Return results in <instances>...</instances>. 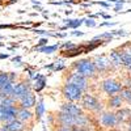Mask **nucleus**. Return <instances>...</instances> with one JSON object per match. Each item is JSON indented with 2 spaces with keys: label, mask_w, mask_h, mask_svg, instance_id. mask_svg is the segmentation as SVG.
<instances>
[{
  "label": "nucleus",
  "mask_w": 131,
  "mask_h": 131,
  "mask_svg": "<svg viewBox=\"0 0 131 131\" xmlns=\"http://www.w3.org/2000/svg\"><path fill=\"white\" fill-rule=\"evenodd\" d=\"M29 92H33L31 89V81L29 79H24V80H20L15 84V88H13V92H12V97L18 102L20 100L29 93Z\"/></svg>",
  "instance_id": "obj_5"
},
{
  "label": "nucleus",
  "mask_w": 131,
  "mask_h": 131,
  "mask_svg": "<svg viewBox=\"0 0 131 131\" xmlns=\"http://www.w3.org/2000/svg\"><path fill=\"white\" fill-rule=\"evenodd\" d=\"M66 83H70L75 86H78V88L83 92H85L86 89H88V86H89V80L88 79H85L84 76L79 75L78 72H75L72 71L68 76H67V80H66Z\"/></svg>",
  "instance_id": "obj_6"
},
{
  "label": "nucleus",
  "mask_w": 131,
  "mask_h": 131,
  "mask_svg": "<svg viewBox=\"0 0 131 131\" xmlns=\"http://www.w3.org/2000/svg\"><path fill=\"white\" fill-rule=\"evenodd\" d=\"M45 68H49V70H51L54 72H57V71H63L66 68V64H64V62L62 59H59V60H55V62L51 63V64L45 66Z\"/></svg>",
  "instance_id": "obj_23"
},
{
  "label": "nucleus",
  "mask_w": 131,
  "mask_h": 131,
  "mask_svg": "<svg viewBox=\"0 0 131 131\" xmlns=\"http://www.w3.org/2000/svg\"><path fill=\"white\" fill-rule=\"evenodd\" d=\"M93 64L97 70V73H104V72H107L112 67V63H110V59H109L107 55H96L93 59Z\"/></svg>",
  "instance_id": "obj_8"
},
{
  "label": "nucleus",
  "mask_w": 131,
  "mask_h": 131,
  "mask_svg": "<svg viewBox=\"0 0 131 131\" xmlns=\"http://www.w3.org/2000/svg\"><path fill=\"white\" fill-rule=\"evenodd\" d=\"M84 24L88 26V28H94L97 24H96V21L94 20H92V18H85V21H84Z\"/></svg>",
  "instance_id": "obj_28"
},
{
  "label": "nucleus",
  "mask_w": 131,
  "mask_h": 131,
  "mask_svg": "<svg viewBox=\"0 0 131 131\" xmlns=\"http://www.w3.org/2000/svg\"><path fill=\"white\" fill-rule=\"evenodd\" d=\"M114 113H115V117H117L118 125H125V123H128L131 121V110L127 107H121Z\"/></svg>",
  "instance_id": "obj_14"
},
{
  "label": "nucleus",
  "mask_w": 131,
  "mask_h": 131,
  "mask_svg": "<svg viewBox=\"0 0 131 131\" xmlns=\"http://www.w3.org/2000/svg\"><path fill=\"white\" fill-rule=\"evenodd\" d=\"M127 126H128V127H127V131H131V121L127 123Z\"/></svg>",
  "instance_id": "obj_37"
},
{
  "label": "nucleus",
  "mask_w": 131,
  "mask_h": 131,
  "mask_svg": "<svg viewBox=\"0 0 131 131\" xmlns=\"http://www.w3.org/2000/svg\"><path fill=\"white\" fill-rule=\"evenodd\" d=\"M49 45V39L47 38H41L37 43V46L34 49H39V47H43V46H47Z\"/></svg>",
  "instance_id": "obj_27"
},
{
  "label": "nucleus",
  "mask_w": 131,
  "mask_h": 131,
  "mask_svg": "<svg viewBox=\"0 0 131 131\" xmlns=\"http://www.w3.org/2000/svg\"><path fill=\"white\" fill-rule=\"evenodd\" d=\"M59 112L67 113V114H70V115H72V117H78V115H80V114L84 113L83 109H81V106L76 105V104H73V102H67V101L63 102V104L60 105Z\"/></svg>",
  "instance_id": "obj_12"
},
{
  "label": "nucleus",
  "mask_w": 131,
  "mask_h": 131,
  "mask_svg": "<svg viewBox=\"0 0 131 131\" xmlns=\"http://www.w3.org/2000/svg\"><path fill=\"white\" fill-rule=\"evenodd\" d=\"M102 17H104L105 20H110V18H112V16H110V15H106V13H105V15H104Z\"/></svg>",
  "instance_id": "obj_36"
},
{
  "label": "nucleus",
  "mask_w": 131,
  "mask_h": 131,
  "mask_svg": "<svg viewBox=\"0 0 131 131\" xmlns=\"http://www.w3.org/2000/svg\"><path fill=\"white\" fill-rule=\"evenodd\" d=\"M109 59H110V63H112V67L113 68H121L122 67V58H121V52H119L118 49L115 50H112L109 52Z\"/></svg>",
  "instance_id": "obj_19"
},
{
  "label": "nucleus",
  "mask_w": 131,
  "mask_h": 131,
  "mask_svg": "<svg viewBox=\"0 0 131 131\" xmlns=\"http://www.w3.org/2000/svg\"><path fill=\"white\" fill-rule=\"evenodd\" d=\"M72 67H73V71L75 72H78L79 75L84 76L85 79H93L97 76V70L94 67V64H93V60L89 59V58H86V59H79V60H76L73 62L72 64Z\"/></svg>",
  "instance_id": "obj_1"
},
{
  "label": "nucleus",
  "mask_w": 131,
  "mask_h": 131,
  "mask_svg": "<svg viewBox=\"0 0 131 131\" xmlns=\"http://www.w3.org/2000/svg\"><path fill=\"white\" fill-rule=\"evenodd\" d=\"M33 118H34V113H33L31 110H29V109H21L18 107L17 110V114H16V119L23 123H29L30 121H33Z\"/></svg>",
  "instance_id": "obj_16"
},
{
  "label": "nucleus",
  "mask_w": 131,
  "mask_h": 131,
  "mask_svg": "<svg viewBox=\"0 0 131 131\" xmlns=\"http://www.w3.org/2000/svg\"><path fill=\"white\" fill-rule=\"evenodd\" d=\"M55 131H72V128H70V127H58V128H55Z\"/></svg>",
  "instance_id": "obj_31"
},
{
  "label": "nucleus",
  "mask_w": 131,
  "mask_h": 131,
  "mask_svg": "<svg viewBox=\"0 0 131 131\" xmlns=\"http://www.w3.org/2000/svg\"><path fill=\"white\" fill-rule=\"evenodd\" d=\"M107 131H119V130H114V128H113V130H107Z\"/></svg>",
  "instance_id": "obj_39"
},
{
  "label": "nucleus",
  "mask_w": 131,
  "mask_h": 131,
  "mask_svg": "<svg viewBox=\"0 0 131 131\" xmlns=\"http://www.w3.org/2000/svg\"><path fill=\"white\" fill-rule=\"evenodd\" d=\"M94 4H100V5H102V7H105V8H109V4L105 3V2H96Z\"/></svg>",
  "instance_id": "obj_33"
},
{
  "label": "nucleus",
  "mask_w": 131,
  "mask_h": 131,
  "mask_svg": "<svg viewBox=\"0 0 131 131\" xmlns=\"http://www.w3.org/2000/svg\"><path fill=\"white\" fill-rule=\"evenodd\" d=\"M45 86H46V78L43 75L38 73L36 76V79L31 81V89H33V92L39 93L41 91L45 89Z\"/></svg>",
  "instance_id": "obj_18"
},
{
  "label": "nucleus",
  "mask_w": 131,
  "mask_h": 131,
  "mask_svg": "<svg viewBox=\"0 0 131 131\" xmlns=\"http://www.w3.org/2000/svg\"><path fill=\"white\" fill-rule=\"evenodd\" d=\"M0 39H3V37H2V36H0Z\"/></svg>",
  "instance_id": "obj_41"
},
{
  "label": "nucleus",
  "mask_w": 131,
  "mask_h": 131,
  "mask_svg": "<svg viewBox=\"0 0 131 131\" xmlns=\"http://www.w3.org/2000/svg\"><path fill=\"white\" fill-rule=\"evenodd\" d=\"M118 50H119V52H121L122 67L131 75V45H130V43H127V45L119 47Z\"/></svg>",
  "instance_id": "obj_9"
},
{
  "label": "nucleus",
  "mask_w": 131,
  "mask_h": 131,
  "mask_svg": "<svg viewBox=\"0 0 131 131\" xmlns=\"http://www.w3.org/2000/svg\"><path fill=\"white\" fill-rule=\"evenodd\" d=\"M36 112H34V117H36V121L39 122L41 119L45 115V112H46V107H45V102H43V98H39V101L36 104Z\"/></svg>",
  "instance_id": "obj_20"
},
{
  "label": "nucleus",
  "mask_w": 131,
  "mask_h": 131,
  "mask_svg": "<svg viewBox=\"0 0 131 131\" xmlns=\"http://www.w3.org/2000/svg\"><path fill=\"white\" fill-rule=\"evenodd\" d=\"M43 131H47V130H46V127H45V128H43Z\"/></svg>",
  "instance_id": "obj_40"
},
{
  "label": "nucleus",
  "mask_w": 131,
  "mask_h": 131,
  "mask_svg": "<svg viewBox=\"0 0 131 131\" xmlns=\"http://www.w3.org/2000/svg\"><path fill=\"white\" fill-rule=\"evenodd\" d=\"M98 119H100V123L102 127L107 128V130H113L114 127L118 126V122H117V117H115V113L112 112V110H107V112H102L101 114H98Z\"/></svg>",
  "instance_id": "obj_7"
},
{
  "label": "nucleus",
  "mask_w": 131,
  "mask_h": 131,
  "mask_svg": "<svg viewBox=\"0 0 131 131\" xmlns=\"http://www.w3.org/2000/svg\"><path fill=\"white\" fill-rule=\"evenodd\" d=\"M72 131H89L88 128H80V127H72Z\"/></svg>",
  "instance_id": "obj_34"
},
{
  "label": "nucleus",
  "mask_w": 131,
  "mask_h": 131,
  "mask_svg": "<svg viewBox=\"0 0 131 131\" xmlns=\"http://www.w3.org/2000/svg\"><path fill=\"white\" fill-rule=\"evenodd\" d=\"M60 47V43H57V45H47V46H43L39 49H36L38 52H45V54H52L55 52Z\"/></svg>",
  "instance_id": "obj_24"
},
{
  "label": "nucleus",
  "mask_w": 131,
  "mask_h": 131,
  "mask_svg": "<svg viewBox=\"0 0 131 131\" xmlns=\"http://www.w3.org/2000/svg\"><path fill=\"white\" fill-rule=\"evenodd\" d=\"M8 73H9V80H10V81H13V83H16L17 73H16V72H8Z\"/></svg>",
  "instance_id": "obj_29"
},
{
  "label": "nucleus",
  "mask_w": 131,
  "mask_h": 131,
  "mask_svg": "<svg viewBox=\"0 0 131 131\" xmlns=\"http://www.w3.org/2000/svg\"><path fill=\"white\" fill-rule=\"evenodd\" d=\"M0 130L2 131H25L26 125L17 121V119H15V121H12V122L3 123V126H0Z\"/></svg>",
  "instance_id": "obj_15"
},
{
  "label": "nucleus",
  "mask_w": 131,
  "mask_h": 131,
  "mask_svg": "<svg viewBox=\"0 0 131 131\" xmlns=\"http://www.w3.org/2000/svg\"><path fill=\"white\" fill-rule=\"evenodd\" d=\"M60 47L62 49H64V50H67V51H72V50H75L76 46L73 42H71V41H68V42H66V43H63V45H60ZM67 51H63V52H67Z\"/></svg>",
  "instance_id": "obj_26"
},
{
  "label": "nucleus",
  "mask_w": 131,
  "mask_h": 131,
  "mask_svg": "<svg viewBox=\"0 0 131 131\" xmlns=\"http://www.w3.org/2000/svg\"><path fill=\"white\" fill-rule=\"evenodd\" d=\"M101 86V91L107 94L109 97L110 96H115V94H119L123 89V85H122V81H118L113 78H106L101 81L100 84Z\"/></svg>",
  "instance_id": "obj_3"
},
{
  "label": "nucleus",
  "mask_w": 131,
  "mask_h": 131,
  "mask_svg": "<svg viewBox=\"0 0 131 131\" xmlns=\"http://www.w3.org/2000/svg\"><path fill=\"white\" fill-rule=\"evenodd\" d=\"M55 121L59 125V127H70V128H72L76 125V117H72L67 113L59 112L55 115Z\"/></svg>",
  "instance_id": "obj_10"
},
{
  "label": "nucleus",
  "mask_w": 131,
  "mask_h": 131,
  "mask_svg": "<svg viewBox=\"0 0 131 131\" xmlns=\"http://www.w3.org/2000/svg\"><path fill=\"white\" fill-rule=\"evenodd\" d=\"M71 34H72V36H78V37H79V36H83L84 33H83V31H72Z\"/></svg>",
  "instance_id": "obj_35"
},
{
  "label": "nucleus",
  "mask_w": 131,
  "mask_h": 131,
  "mask_svg": "<svg viewBox=\"0 0 131 131\" xmlns=\"http://www.w3.org/2000/svg\"><path fill=\"white\" fill-rule=\"evenodd\" d=\"M0 131H2V130H0Z\"/></svg>",
  "instance_id": "obj_42"
},
{
  "label": "nucleus",
  "mask_w": 131,
  "mask_h": 131,
  "mask_svg": "<svg viewBox=\"0 0 131 131\" xmlns=\"http://www.w3.org/2000/svg\"><path fill=\"white\" fill-rule=\"evenodd\" d=\"M114 10H117V12H121V10H122V4H115V5H114Z\"/></svg>",
  "instance_id": "obj_32"
},
{
  "label": "nucleus",
  "mask_w": 131,
  "mask_h": 131,
  "mask_svg": "<svg viewBox=\"0 0 131 131\" xmlns=\"http://www.w3.org/2000/svg\"><path fill=\"white\" fill-rule=\"evenodd\" d=\"M36 104H37V98H36L34 92H29L23 98V100L18 101V107H21V109H29V110H30L31 107L36 106Z\"/></svg>",
  "instance_id": "obj_13"
},
{
  "label": "nucleus",
  "mask_w": 131,
  "mask_h": 131,
  "mask_svg": "<svg viewBox=\"0 0 131 131\" xmlns=\"http://www.w3.org/2000/svg\"><path fill=\"white\" fill-rule=\"evenodd\" d=\"M2 106V105H0ZM18 110V106H2V123H8V122H12L16 119V114Z\"/></svg>",
  "instance_id": "obj_11"
},
{
  "label": "nucleus",
  "mask_w": 131,
  "mask_h": 131,
  "mask_svg": "<svg viewBox=\"0 0 131 131\" xmlns=\"http://www.w3.org/2000/svg\"><path fill=\"white\" fill-rule=\"evenodd\" d=\"M106 105H107V107L110 109V110H118V109L123 107V100H122V97L119 94L110 96L107 98V101H106Z\"/></svg>",
  "instance_id": "obj_17"
},
{
  "label": "nucleus",
  "mask_w": 131,
  "mask_h": 131,
  "mask_svg": "<svg viewBox=\"0 0 131 131\" xmlns=\"http://www.w3.org/2000/svg\"><path fill=\"white\" fill-rule=\"evenodd\" d=\"M62 94H63V97L66 98L67 102H73L75 104V102L81 100L84 92L80 91L78 86L70 84V83H64L63 86H62Z\"/></svg>",
  "instance_id": "obj_4"
},
{
  "label": "nucleus",
  "mask_w": 131,
  "mask_h": 131,
  "mask_svg": "<svg viewBox=\"0 0 131 131\" xmlns=\"http://www.w3.org/2000/svg\"><path fill=\"white\" fill-rule=\"evenodd\" d=\"M15 84L13 81H7L4 85L0 86V93L4 94V96H12V92H13V88H15Z\"/></svg>",
  "instance_id": "obj_22"
},
{
  "label": "nucleus",
  "mask_w": 131,
  "mask_h": 131,
  "mask_svg": "<svg viewBox=\"0 0 131 131\" xmlns=\"http://www.w3.org/2000/svg\"><path fill=\"white\" fill-rule=\"evenodd\" d=\"M66 21V28L67 29H76V28H79L80 25H83L84 24V21H85V18H68V20H64Z\"/></svg>",
  "instance_id": "obj_21"
},
{
  "label": "nucleus",
  "mask_w": 131,
  "mask_h": 131,
  "mask_svg": "<svg viewBox=\"0 0 131 131\" xmlns=\"http://www.w3.org/2000/svg\"><path fill=\"white\" fill-rule=\"evenodd\" d=\"M2 117H3L2 115V106H0V123H2Z\"/></svg>",
  "instance_id": "obj_38"
},
{
  "label": "nucleus",
  "mask_w": 131,
  "mask_h": 131,
  "mask_svg": "<svg viewBox=\"0 0 131 131\" xmlns=\"http://www.w3.org/2000/svg\"><path fill=\"white\" fill-rule=\"evenodd\" d=\"M80 102H81V109H85V110H88V112L101 114L102 110H104L102 102L98 100L96 96H93L92 93H84Z\"/></svg>",
  "instance_id": "obj_2"
},
{
  "label": "nucleus",
  "mask_w": 131,
  "mask_h": 131,
  "mask_svg": "<svg viewBox=\"0 0 131 131\" xmlns=\"http://www.w3.org/2000/svg\"><path fill=\"white\" fill-rule=\"evenodd\" d=\"M119 96L122 97V100H123V102H127V104H130L131 105V91H128V89H122V92L119 93Z\"/></svg>",
  "instance_id": "obj_25"
},
{
  "label": "nucleus",
  "mask_w": 131,
  "mask_h": 131,
  "mask_svg": "<svg viewBox=\"0 0 131 131\" xmlns=\"http://www.w3.org/2000/svg\"><path fill=\"white\" fill-rule=\"evenodd\" d=\"M117 23H110V21H105V23H101L100 24V26H113V25H115Z\"/></svg>",
  "instance_id": "obj_30"
}]
</instances>
